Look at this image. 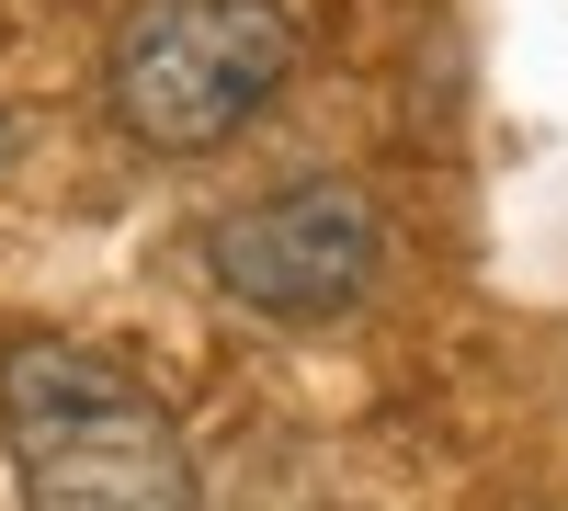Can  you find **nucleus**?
I'll use <instances>...</instances> for the list:
<instances>
[{"label": "nucleus", "mask_w": 568, "mask_h": 511, "mask_svg": "<svg viewBox=\"0 0 568 511\" xmlns=\"http://www.w3.org/2000/svg\"><path fill=\"white\" fill-rule=\"evenodd\" d=\"M0 454L23 511H194V443L114 352L34 330L0 352Z\"/></svg>", "instance_id": "nucleus-1"}, {"label": "nucleus", "mask_w": 568, "mask_h": 511, "mask_svg": "<svg viewBox=\"0 0 568 511\" xmlns=\"http://www.w3.org/2000/svg\"><path fill=\"white\" fill-rule=\"evenodd\" d=\"M296 80V12L284 0H136L103 58V103L136 149L205 160Z\"/></svg>", "instance_id": "nucleus-2"}, {"label": "nucleus", "mask_w": 568, "mask_h": 511, "mask_svg": "<svg viewBox=\"0 0 568 511\" xmlns=\"http://www.w3.org/2000/svg\"><path fill=\"white\" fill-rule=\"evenodd\" d=\"M205 273L227 307L284 318V330H329L375 296L387 273V227H375V194L342 171H307V182H273V194L227 205L205 227Z\"/></svg>", "instance_id": "nucleus-3"}, {"label": "nucleus", "mask_w": 568, "mask_h": 511, "mask_svg": "<svg viewBox=\"0 0 568 511\" xmlns=\"http://www.w3.org/2000/svg\"><path fill=\"white\" fill-rule=\"evenodd\" d=\"M12 149H23V125H12V103H0V171H12Z\"/></svg>", "instance_id": "nucleus-4"}]
</instances>
